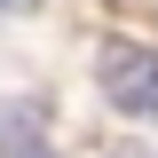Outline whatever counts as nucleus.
Wrapping results in <instances>:
<instances>
[{"instance_id": "nucleus-1", "label": "nucleus", "mask_w": 158, "mask_h": 158, "mask_svg": "<svg viewBox=\"0 0 158 158\" xmlns=\"http://www.w3.org/2000/svg\"><path fill=\"white\" fill-rule=\"evenodd\" d=\"M95 71H103L111 111H127V118H158V56L142 48V40H111V48L95 56Z\"/></svg>"}, {"instance_id": "nucleus-2", "label": "nucleus", "mask_w": 158, "mask_h": 158, "mask_svg": "<svg viewBox=\"0 0 158 158\" xmlns=\"http://www.w3.org/2000/svg\"><path fill=\"white\" fill-rule=\"evenodd\" d=\"M0 158H56L40 103H8V111H0Z\"/></svg>"}, {"instance_id": "nucleus-3", "label": "nucleus", "mask_w": 158, "mask_h": 158, "mask_svg": "<svg viewBox=\"0 0 158 158\" xmlns=\"http://www.w3.org/2000/svg\"><path fill=\"white\" fill-rule=\"evenodd\" d=\"M0 8H32V0H0Z\"/></svg>"}]
</instances>
